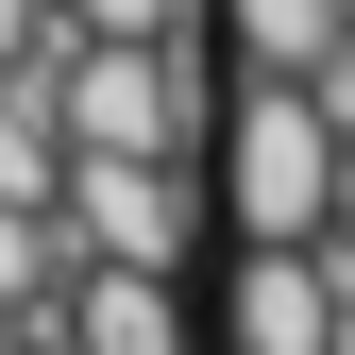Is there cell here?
<instances>
[{
	"instance_id": "cell-1",
	"label": "cell",
	"mask_w": 355,
	"mask_h": 355,
	"mask_svg": "<svg viewBox=\"0 0 355 355\" xmlns=\"http://www.w3.org/2000/svg\"><path fill=\"white\" fill-rule=\"evenodd\" d=\"M17 85H34V119H51V153H203V119H220L203 17H169V34H68L51 17V51Z\"/></svg>"
},
{
	"instance_id": "cell-2",
	"label": "cell",
	"mask_w": 355,
	"mask_h": 355,
	"mask_svg": "<svg viewBox=\"0 0 355 355\" xmlns=\"http://www.w3.org/2000/svg\"><path fill=\"white\" fill-rule=\"evenodd\" d=\"M203 153H220V220L237 237H322V169H338V119H322V85L304 68H254L237 102L203 119Z\"/></svg>"
},
{
	"instance_id": "cell-3",
	"label": "cell",
	"mask_w": 355,
	"mask_h": 355,
	"mask_svg": "<svg viewBox=\"0 0 355 355\" xmlns=\"http://www.w3.org/2000/svg\"><path fill=\"white\" fill-rule=\"evenodd\" d=\"M51 220H68V254H102V271H187L203 169L187 153H68L51 169Z\"/></svg>"
},
{
	"instance_id": "cell-4",
	"label": "cell",
	"mask_w": 355,
	"mask_h": 355,
	"mask_svg": "<svg viewBox=\"0 0 355 355\" xmlns=\"http://www.w3.org/2000/svg\"><path fill=\"white\" fill-rule=\"evenodd\" d=\"M51 355H187V271H102V254H68Z\"/></svg>"
},
{
	"instance_id": "cell-5",
	"label": "cell",
	"mask_w": 355,
	"mask_h": 355,
	"mask_svg": "<svg viewBox=\"0 0 355 355\" xmlns=\"http://www.w3.org/2000/svg\"><path fill=\"white\" fill-rule=\"evenodd\" d=\"M338 322V254L322 237H237V355H322Z\"/></svg>"
},
{
	"instance_id": "cell-6",
	"label": "cell",
	"mask_w": 355,
	"mask_h": 355,
	"mask_svg": "<svg viewBox=\"0 0 355 355\" xmlns=\"http://www.w3.org/2000/svg\"><path fill=\"white\" fill-rule=\"evenodd\" d=\"M51 288H68V220L51 203H0V322L51 338Z\"/></svg>"
},
{
	"instance_id": "cell-7",
	"label": "cell",
	"mask_w": 355,
	"mask_h": 355,
	"mask_svg": "<svg viewBox=\"0 0 355 355\" xmlns=\"http://www.w3.org/2000/svg\"><path fill=\"white\" fill-rule=\"evenodd\" d=\"M203 17L237 34L254 68H322V51H338V0H203Z\"/></svg>"
},
{
	"instance_id": "cell-8",
	"label": "cell",
	"mask_w": 355,
	"mask_h": 355,
	"mask_svg": "<svg viewBox=\"0 0 355 355\" xmlns=\"http://www.w3.org/2000/svg\"><path fill=\"white\" fill-rule=\"evenodd\" d=\"M51 169H68V153H51V119H34V85L0 68V203H51Z\"/></svg>"
},
{
	"instance_id": "cell-9",
	"label": "cell",
	"mask_w": 355,
	"mask_h": 355,
	"mask_svg": "<svg viewBox=\"0 0 355 355\" xmlns=\"http://www.w3.org/2000/svg\"><path fill=\"white\" fill-rule=\"evenodd\" d=\"M68 34H169V17H203V0H51Z\"/></svg>"
},
{
	"instance_id": "cell-10",
	"label": "cell",
	"mask_w": 355,
	"mask_h": 355,
	"mask_svg": "<svg viewBox=\"0 0 355 355\" xmlns=\"http://www.w3.org/2000/svg\"><path fill=\"white\" fill-rule=\"evenodd\" d=\"M51 51V0H0V68H34Z\"/></svg>"
},
{
	"instance_id": "cell-11",
	"label": "cell",
	"mask_w": 355,
	"mask_h": 355,
	"mask_svg": "<svg viewBox=\"0 0 355 355\" xmlns=\"http://www.w3.org/2000/svg\"><path fill=\"white\" fill-rule=\"evenodd\" d=\"M322 355H355V271H338V322H322Z\"/></svg>"
},
{
	"instance_id": "cell-12",
	"label": "cell",
	"mask_w": 355,
	"mask_h": 355,
	"mask_svg": "<svg viewBox=\"0 0 355 355\" xmlns=\"http://www.w3.org/2000/svg\"><path fill=\"white\" fill-rule=\"evenodd\" d=\"M0 355H51V338H34V322H0Z\"/></svg>"
}]
</instances>
